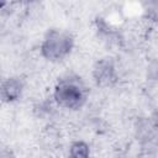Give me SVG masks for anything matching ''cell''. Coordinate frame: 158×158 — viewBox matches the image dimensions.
<instances>
[{
  "mask_svg": "<svg viewBox=\"0 0 158 158\" xmlns=\"http://www.w3.org/2000/svg\"><path fill=\"white\" fill-rule=\"evenodd\" d=\"M53 98L60 107L79 110L86 102L88 89L80 77L75 74H67L57 81Z\"/></svg>",
  "mask_w": 158,
  "mask_h": 158,
  "instance_id": "cell-1",
  "label": "cell"
},
{
  "mask_svg": "<svg viewBox=\"0 0 158 158\" xmlns=\"http://www.w3.org/2000/svg\"><path fill=\"white\" fill-rule=\"evenodd\" d=\"M74 40L69 32L59 28H51L42 40L41 53L47 60L58 62L72 52Z\"/></svg>",
  "mask_w": 158,
  "mask_h": 158,
  "instance_id": "cell-2",
  "label": "cell"
},
{
  "mask_svg": "<svg viewBox=\"0 0 158 158\" xmlns=\"http://www.w3.org/2000/svg\"><path fill=\"white\" fill-rule=\"evenodd\" d=\"M93 77L99 85H111L116 81V68L115 63L110 58H104L99 60L93 69Z\"/></svg>",
  "mask_w": 158,
  "mask_h": 158,
  "instance_id": "cell-3",
  "label": "cell"
},
{
  "mask_svg": "<svg viewBox=\"0 0 158 158\" xmlns=\"http://www.w3.org/2000/svg\"><path fill=\"white\" fill-rule=\"evenodd\" d=\"M22 93V81L19 78H7L4 80L1 86V98L2 101L11 102L19 99Z\"/></svg>",
  "mask_w": 158,
  "mask_h": 158,
  "instance_id": "cell-4",
  "label": "cell"
},
{
  "mask_svg": "<svg viewBox=\"0 0 158 158\" xmlns=\"http://www.w3.org/2000/svg\"><path fill=\"white\" fill-rule=\"evenodd\" d=\"M69 158H90L89 144L84 141H75L70 144Z\"/></svg>",
  "mask_w": 158,
  "mask_h": 158,
  "instance_id": "cell-5",
  "label": "cell"
}]
</instances>
